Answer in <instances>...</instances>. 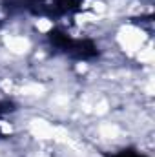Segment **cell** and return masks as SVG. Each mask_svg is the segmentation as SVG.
Returning <instances> with one entry per match:
<instances>
[{
    "mask_svg": "<svg viewBox=\"0 0 155 157\" xmlns=\"http://www.w3.org/2000/svg\"><path fill=\"white\" fill-rule=\"evenodd\" d=\"M120 157H139V155H126V154H124V155H120ZM142 157V155H141Z\"/></svg>",
    "mask_w": 155,
    "mask_h": 157,
    "instance_id": "cell-1",
    "label": "cell"
}]
</instances>
